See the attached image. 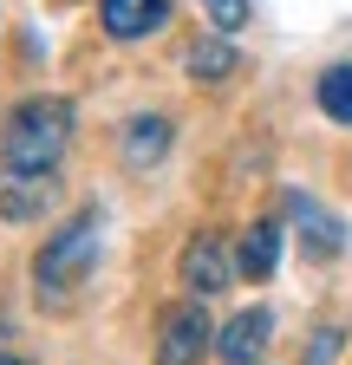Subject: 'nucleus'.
Masks as SVG:
<instances>
[{"label": "nucleus", "instance_id": "nucleus-1", "mask_svg": "<svg viewBox=\"0 0 352 365\" xmlns=\"http://www.w3.org/2000/svg\"><path fill=\"white\" fill-rule=\"evenodd\" d=\"M72 144V105L39 91V98H20L0 124V163L7 170H59Z\"/></svg>", "mask_w": 352, "mask_h": 365}, {"label": "nucleus", "instance_id": "nucleus-2", "mask_svg": "<svg viewBox=\"0 0 352 365\" xmlns=\"http://www.w3.org/2000/svg\"><path fill=\"white\" fill-rule=\"evenodd\" d=\"M98 235H105V215H98V209H78L72 222H59L53 235L39 242V255H33V294L46 300V307L72 300V287L92 274V261H98Z\"/></svg>", "mask_w": 352, "mask_h": 365}, {"label": "nucleus", "instance_id": "nucleus-3", "mask_svg": "<svg viewBox=\"0 0 352 365\" xmlns=\"http://www.w3.org/2000/svg\"><path fill=\"white\" fill-rule=\"evenodd\" d=\"M209 339H215V327H209L202 300L190 294L183 307H163V319H157V339H150V352H157V365H202Z\"/></svg>", "mask_w": 352, "mask_h": 365}, {"label": "nucleus", "instance_id": "nucleus-4", "mask_svg": "<svg viewBox=\"0 0 352 365\" xmlns=\"http://www.w3.org/2000/svg\"><path fill=\"white\" fill-rule=\"evenodd\" d=\"M235 274H242V267H235V255H229V235H215V228H196V235L183 242V255H176V281H183L196 300L222 294Z\"/></svg>", "mask_w": 352, "mask_h": 365}, {"label": "nucleus", "instance_id": "nucleus-5", "mask_svg": "<svg viewBox=\"0 0 352 365\" xmlns=\"http://www.w3.org/2000/svg\"><path fill=\"white\" fill-rule=\"evenodd\" d=\"M46 209H59L53 170H7L0 176V215L7 222H46Z\"/></svg>", "mask_w": 352, "mask_h": 365}, {"label": "nucleus", "instance_id": "nucleus-6", "mask_svg": "<svg viewBox=\"0 0 352 365\" xmlns=\"http://www.w3.org/2000/svg\"><path fill=\"white\" fill-rule=\"evenodd\" d=\"M287 222L300 228V248L314 255V261H333V255L346 248V222H339V215H326L314 196H300V190L287 196Z\"/></svg>", "mask_w": 352, "mask_h": 365}, {"label": "nucleus", "instance_id": "nucleus-7", "mask_svg": "<svg viewBox=\"0 0 352 365\" xmlns=\"http://www.w3.org/2000/svg\"><path fill=\"white\" fill-rule=\"evenodd\" d=\"M268 333H274V313L268 307H242L229 327L215 333V352H222V365H254L268 352Z\"/></svg>", "mask_w": 352, "mask_h": 365}, {"label": "nucleus", "instance_id": "nucleus-8", "mask_svg": "<svg viewBox=\"0 0 352 365\" xmlns=\"http://www.w3.org/2000/svg\"><path fill=\"white\" fill-rule=\"evenodd\" d=\"M98 20L111 39H144V33L170 26V0H98Z\"/></svg>", "mask_w": 352, "mask_h": 365}, {"label": "nucleus", "instance_id": "nucleus-9", "mask_svg": "<svg viewBox=\"0 0 352 365\" xmlns=\"http://www.w3.org/2000/svg\"><path fill=\"white\" fill-rule=\"evenodd\" d=\"M163 157H170V118H163V111L130 118V124H124V163H130V170H150V163H163Z\"/></svg>", "mask_w": 352, "mask_h": 365}, {"label": "nucleus", "instance_id": "nucleus-10", "mask_svg": "<svg viewBox=\"0 0 352 365\" xmlns=\"http://www.w3.org/2000/svg\"><path fill=\"white\" fill-rule=\"evenodd\" d=\"M235 267L248 274V281H268V274L281 267V222H254L242 248H235Z\"/></svg>", "mask_w": 352, "mask_h": 365}, {"label": "nucleus", "instance_id": "nucleus-11", "mask_svg": "<svg viewBox=\"0 0 352 365\" xmlns=\"http://www.w3.org/2000/svg\"><path fill=\"white\" fill-rule=\"evenodd\" d=\"M314 98L333 124H352V66H326L320 85H314Z\"/></svg>", "mask_w": 352, "mask_h": 365}, {"label": "nucleus", "instance_id": "nucleus-12", "mask_svg": "<svg viewBox=\"0 0 352 365\" xmlns=\"http://www.w3.org/2000/svg\"><path fill=\"white\" fill-rule=\"evenodd\" d=\"M190 72L209 78V85H215V78H229V72H235V46H229V33L196 39V46H190Z\"/></svg>", "mask_w": 352, "mask_h": 365}, {"label": "nucleus", "instance_id": "nucleus-13", "mask_svg": "<svg viewBox=\"0 0 352 365\" xmlns=\"http://www.w3.org/2000/svg\"><path fill=\"white\" fill-rule=\"evenodd\" d=\"M202 14L215 20V33H242L248 26V0H202Z\"/></svg>", "mask_w": 352, "mask_h": 365}, {"label": "nucleus", "instance_id": "nucleus-14", "mask_svg": "<svg viewBox=\"0 0 352 365\" xmlns=\"http://www.w3.org/2000/svg\"><path fill=\"white\" fill-rule=\"evenodd\" d=\"M0 365H26V359H14V352H0Z\"/></svg>", "mask_w": 352, "mask_h": 365}]
</instances>
